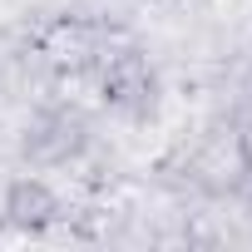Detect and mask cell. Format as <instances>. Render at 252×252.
<instances>
[{
    "label": "cell",
    "instance_id": "obj_2",
    "mask_svg": "<svg viewBox=\"0 0 252 252\" xmlns=\"http://www.w3.org/2000/svg\"><path fill=\"white\" fill-rule=\"evenodd\" d=\"M0 213H5L10 227L20 232H45L55 218H60V193L40 178V173H25L5 188V203H0Z\"/></svg>",
    "mask_w": 252,
    "mask_h": 252
},
{
    "label": "cell",
    "instance_id": "obj_3",
    "mask_svg": "<svg viewBox=\"0 0 252 252\" xmlns=\"http://www.w3.org/2000/svg\"><path fill=\"white\" fill-rule=\"evenodd\" d=\"M84 149V119L79 114H45L25 134V154L35 163H69Z\"/></svg>",
    "mask_w": 252,
    "mask_h": 252
},
{
    "label": "cell",
    "instance_id": "obj_1",
    "mask_svg": "<svg viewBox=\"0 0 252 252\" xmlns=\"http://www.w3.org/2000/svg\"><path fill=\"white\" fill-rule=\"evenodd\" d=\"M154 89H158V79H154L144 55H114L104 64V99L119 114H149L154 109Z\"/></svg>",
    "mask_w": 252,
    "mask_h": 252
}]
</instances>
